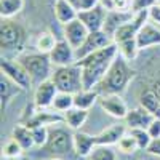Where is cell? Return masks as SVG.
<instances>
[{
  "label": "cell",
  "instance_id": "603a6c76",
  "mask_svg": "<svg viewBox=\"0 0 160 160\" xmlns=\"http://www.w3.org/2000/svg\"><path fill=\"white\" fill-rule=\"evenodd\" d=\"M127 125H111L96 135V142L101 146H114L127 133Z\"/></svg>",
  "mask_w": 160,
  "mask_h": 160
},
{
  "label": "cell",
  "instance_id": "5bb4252c",
  "mask_svg": "<svg viewBox=\"0 0 160 160\" xmlns=\"http://www.w3.org/2000/svg\"><path fill=\"white\" fill-rule=\"evenodd\" d=\"M106 15H108V10L99 3V5H96L95 8H91V10L78 11L77 18L87 26V29L90 32H95V31H102L104 21H106Z\"/></svg>",
  "mask_w": 160,
  "mask_h": 160
},
{
  "label": "cell",
  "instance_id": "7a4b0ae2",
  "mask_svg": "<svg viewBox=\"0 0 160 160\" xmlns=\"http://www.w3.org/2000/svg\"><path fill=\"white\" fill-rule=\"evenodd\" d=\"M128 62L130 61H127L120 53L115 56L106 75L95 88L99 95H122L128 88V83L135 77V71Z\"/></svg>",
  "mask_w": 160,
  "mask_h": 160
},
{
  "label": "cell",
  "instance_id": "4dcf8cb0",
  "mask_svg": "<svg viewBox=\"0 0 160 160\" xmlns=\"http://www.w3.org/2000/svg\"><path fill=\"white\" fill-rule=\"evenodd\" d=\"M117 148H118V151L122 152V154H135L136 151H139L138 141L135 139V136H133L130 131H127L125 135L118 139Z\"/></svg>",
  "mask_w": 160,
  "mask_h": 160
},
{
  "label": "cell",
  "instance_id": "9c48e42d",
  "mask_svg": "<svg viewBox=\"0 0 160 160\" xmlns=\"http://www.w3.org/2000/svg\"><path fill=\"white\" fill-rule=\"evenodd\" d=\"M111 43H114V38L109 34H106L104 31L90 32L85 38V42L80 45V48L75 50V56H77V59H82V58L91 55V53H95L101 48H106Z\"/></svg>",
  "mask_w": 160,
  "mask_h": 160
},
{
  "label": "cell",
  "instance_id": "3957f363",
  "mask_svg": "<svg viewBox=\"0 0 160 160\" xmlns=\"http://www.w3.org/2000/svg\"><path fill=\"white\" fill-rule=\"evenodd\" d=\"M28 42V31L22 24L10 19L2 18L0 24V47H2V56L11 58L16 55V58L24 53V47Z\"/></svg>",
  "mask_w": 160,
  "mask_h": 160
},
{
  "label": "cell",
  "instance_id": "4316f807",
  "mask_svg": "<svg viewBox=\"0 0 160 160\" xmlns=\"http://www.w3.org/2000/svg\"><path fill=\"white\" fill-rule=\"evenodd\" d=\"M56 42H58V40H56L55 35H53V32H50V31H42V32L37 35L34 45H35V50H37V51L50 55L51 50L55 48Z\"/></svg>",
  "mask_w": 160,
  "mask_h": 160
},
{
  "label": "cell",
  "instance_id": "277c9868",
  "mask_svg": "<svg viewBox=\"0 0 160 160\" xmlns=\"http://www.w3.org/2000/svg\"><path fill=\"white\" fill-rule=\"evenodd\" d=\"M18 61L26 68V71L29 72L31 78L34 83H40L47 78H51L53 74V62L50 59V55L47 53H28L24 51L18 56Z\"/></svg>",
  "mask_w": 160,
  "mask_h": 160
},
{
  "label": "cell",
  "instance_id": "f1b7e54d",
  "mask_svg": "<svg viewBox=\"0 0 160 160\" xmlns=\"http://www.w3.org/2000/svg\"><path fill=\"white\" fill-rule=\"evenodd\" d=\"M71 108H74V95L72 93H66V91H58L55 99H53L51 109H55L56 112L64 114Z\"/></svg>",
  "mask_w": 160,
  "mask_h": 160
},
{
  "label": "cell",
  "instance_id": "f6af8a7d",
  "mask_svg": "<svg viewBox=\"0 0 160 160\" xmlns=\"http://www.w3.org/2000/svg\"><path fill=\"white\" fill-rule=\"evenodd\" d=\"M157 3H158V5H160V0H157Z\"/></svg>",
  "mask_w": 160,
  "mask_h": 160
},
{
  "label": "cell",
  "instance_id": "7c38bea8",
  "mask_svg": "<svg viewBox=\"0 0 160 160\" xmlns=\"http://www.w3.org/2000/svg\"><path fill=\"white\" fill-rule=\"evenodd\" d=\"M50 59H51L53 66H56V68L74 64V62L77 61L75 48H74L66 38H61V40H58V42H56L55 48L51 50V53H50Z\"/></svg>",
  "mask_w": 160,
  "mask_h": 160
},
{
  "label": "cell",
  "instance_id": "ffe728a7",
  "mask_svg": "<svg viewBox=\"0 0 160 160\" xmlns=\"http://www.w3.org/2000/svg\"><path fill=\"white\" fill-rule=\"evenodd\" d=\"M53 15H55V18L59 24L64 26L77 18L78 10L74 5H71L68 0H55L53 2Z\"/></svg>",
  "mask_w": 160,
  "mask_h": 160
},
{
  "label": "cell",
  "instance_id": "44dd1931",
  "mask_svg": "<svg viewBox=\"0 0 160 160\" xmlns=\"http://www.w3.org/2000/svg\"><path fill=\"white\" fill-rule=\"evenodd\" d=\"M138 99L142 108H146L149 112L160 118V96L151 87H142L138 93Z\"/></svg>",
  "mask_w": 160,
  "mask_h": 160
},
{
  "label": "cell",
  "instance_id": "ba28073f",
  "mask_svg": "<svg viewBox=\"0 0 160 160\" xmlns=\"http://www.w3.org/2000/svg\"><path fill=\"white\" fill-rule=\"evenodd\" d=\"M149 21V10H144V11H138L133 15V18L125 22L123 26H120V28L115 31V34L112 35L114 42L115 43H120L123 42V40H130V38H136L138 32L141 31V28Z\"/></svg>",
  "mask_w": 160,
  "mask_h": 160
},
{
  "label": "cell",
  "instance_id": "7402d4cb",
  "mask_svg": "<svg viewBox=\"0 0 160 160\" xmlns=\"http://www.w3.org/2000/svg\"><path fill=\"white\" fill-rule=\"evenodd\" d=\"M21 91H24L19 85H16L13 80H10L7 75L2 74L0 77V99H2V112H5V109L8 108V104L11 102V99L16 95H19Z\"/></svg>",
  "mask_w": 160,
  "mask_h": 160
},
{
  "label": "cell",
  "instance_id": "74e56055",
  "mask_svg": "<svg viewBox=\"0 0 160 160\" xmlns=\"http://www.w3.org/2000/svg\"><path fill=\"white\" fill-rule=\"evenodd\" d=\"M148 130V133L151 135V138L152 139H157V138H160V118L158 117H155L152 122H151V125L146 128Z\"/></svg>",
  "mask_w": 160,
  "mask_h": 160
},
{
  "label": "cell",
  "instance_id": "52a82bcc",
  "mask_svg": "<svg viewBox=\"0 0 160 160\" xmlns=\"http://www.w3.org/2000/svg\"><path fill=\"white\" fill-rule=\"evenodd\" d=\"M0 71L3 75H7L10 80H13L16 85H19L22 90H31L34 82L29 75V72L26 71V68L18 61V58H8L2 56L0 58Z\"/></svg>",
  "mask_w": 160,
  "mask_h": 160
},
{
  "label": "cell",
  "instance_id": "5b68a950",
  "mask_svg": "<svg viewBox=\"0 0 160 160\" xmlns=\"http://www.w3.org/2000/svg\"><path fill=\"white\" fill-rule=\"evenodd\" d=\"M51 80L55 82L58 91H66V93H78L83 90V80H82V69L74 62L69 66H61L56 68L51 74Z\"/></svg>",
  "mask_w": 160,
  "mask_h": 160
},
{
  "label": "cell",
  "instance_id": "ab89813d",
  "mask_svg": "<svg viewBox=\"0 0 160 160\" xmlns=\"http://www.w3.org/2000/svg\"><path fill=\"white\" fill-rule=\"evenodd\" d=\"M146 152L151 154V155H157V157H160V138L152 139L151 144H149V148L146 149Z\"/></svg>",
  "mask_w": 160,
  "mask_h": 160
},
{
  "label": "cell",
  "instance_id": "d6986e66",
  "mask_svg": "<svg viewBox=\"0 0 160 160\" xmlns=\"http://www.w3.org/2000/svg\"><path fill=\"white\" fill-rule=\"evenodd\" d=\"M135 13L133 11H120V10H108V15H106V21H104V28L102 31L106 34H109L111 37L115 34V31L123 26L125 22H128Z\"/></svg>",
  "mask_w": 160,
  "mask_h": 160
},
{
  "label": "cell",
  "instance_id": "f546056e",
  "mask_svg": "<svg viewBox=\"0 0 160 160\" xmlns=\"http://www.w3.org/2000/svg\"><path fill=\"white\" fill-rule=\"evenodd\" d=\"M118 47V53L122 55L127 61H133V59H136L138 56V53L141 51L138 43H136V38H130V40H123V42H120L117 43Z\"/></svg>",
  "mask_w": 160,
  "mask_h": 160
},
{
  "label": "cell",
  "instance_id": "836d02e7",
  "mask_svg": "<svg viewBox=\"0 0 160 160\" xmlns=\"http://www.w3.org/2000/svg\"><path fill=\"white\" fill-rule=\"evenodd\" d=\"M128 131H130L131 135L135 136V139L138 141L139 151H146V149L149 148L152 138H151V135L148 133V130H146V128H128Z\"/></svg>",
  "mask_w": 160,
  "mask_h": 160
},
{
  "label": "cell",
  "instance_id": "d6a6232c",
  "mask_svg": "<svg viewBox=\"0 0 160 160\" xmlns=\"http://www.w3.org/2000/svg\"><path fill=\"white\" fill-rule=\"evenodd\" d=\"M22 152H24V149L21 148V144L13 138H10L2 148V157L3 158H18V157L22 155Z\"/></svg>",
  "mask_w": 160,
  "mask_h": 160
},
{
  "label": "cell",
  "instance_id": "bcb514c9",
  "mask_svg": "<svg viewBox=\"0 0 160 160\" xmlns=\"http://www.w3.org/2000/svg\"><path fill=\"white\" fill-rule=\"evenodd\" d=\"M50 2H55V0H50Z\"/></svg>",
  "mask_w": 160,
  "mask_h": 160
},
{
  "label": "cell",
  "instance_id": "6da1fadb",
  "mask_svg": "<svg viewBox=\"0 0 160 160\" xmlns=\"http://www.w3.org/2000/svg\"><path fill=\"white\" fill-rule=\"evenodd\" d=\"M117 55H118V47L114 42L106 48H101L91 53V55L75 61V64L82 69V80L85 90H95L98 87V83L106 75L109 66L112 64Z\"/></svg>",
  "mask_w": 160,
  "mask_h": 160
},
{
  "label": "cell",
  "instance_id": "4fadbf2b",
  "mask_svg": "<svg viewBox=\"0 0 160 160\" xmlns=\"http://www.w3.org/2000/svg\"><path fill=\"white\" fill-rule=\"evenodd\" d=\"M56 93H58V88H56L55 82H53L51 78H47L43 82H40L35 87V91H34V106L37 109L51 108Z\"/></svg>",
  "mask_w": 160,
  "mask_h": 160
},
{
  "label": "cell",
  "instance_id": "8992f818",
  "mask_svg": "<svg viewBox=\"0 0 160 160\" xmlns=\"http://www.w3.org/2000/svg\"><path fill=\"white\" fill-rule=\"evenodd\" d=\"M43 151L51 157H64L74 151V133L62 127H50L48 141Z\"/></svg>",
  "mask_w": 160,
  "mask_h": 160
},
{
  "label": "cell",
  "instance_id": "d4e9b609",
  "mask_svg": "<svg viewBox=\"0 0 160 160\" xmlns=\"http://www.w3.org/2000/svg\"><path fill=\"white\" fill-rule=\"evenodd\" d=\"M99 99V93L96 90H80L78 93L74 95V106L78 109L90 111Z\"/></svg>",
  "mask_w": 160,
  "mask_h": 160
},
{
  "label": "cell",
  "instance_id": "7bdbcfd3",
  "mask_svg": "<svg viewBox=\"0 0 160 160\" xmlns=\"http://www.w3.org/2000/svg\"><path fill=\"white\" fill-rule=\"evenodd\" d=\"M3 160H28V158H21V157H18V158H3Z\"/></svg>",
  "mask_w": 160,
  "mask_h": 160
},
{
  "label": "cell",
  "instance_id": "e0dca14e",
  "mask_svg": "<svg viewBox=\"0 0 160 160\" xmlns=\"http://www.w3.org/2000/svg\"><path fill=\"white\" fill-rule=\"evenodd\" d=\"M154 118H155V115L139 104L138 108L130 109L123 120L128 128H148Z\"/></svg>",
  "mask_w": 160,
  "mask_h": 160
},
{
  "label": "cell",
  "instance_id": "ac0fdd59",
  "mask_svg": "<svg viewBox=\"0 0 160 160\" xmlns=\"http://www.w3.org/2000/svg\"><path fill=\"white\" fill-rule=\"evenodd\" d=\"M96 146H98L96 135L93 136V135H90V133L75 130V133H74V152L78 157H85L87 158Z\"/></svg>",
  "mask_w": 160,
  "mask_h": 160
},
{
  "label": "cell",
  "instance_id": "484cf974",
  "mask_svg": "<svg viewBox=\"0 0 160 160\" xmlns=\"http://www.w3.org/2000/svg\"><path fill=\"white\" fill-rule=\"evenodd\" d=\"M11 138L16 139L21 144V148L24 151H29V149H32L34 146H35L34 136H32V130L28 125H24V123H19V125H16L15 128H13Z\"/></svg>",
  "mask_w": 160,
  "mask_h": 160
},
{
  "label": "cell",
  "instance_id": "1f68e13d",
  "mask_svg": "<svg viewBox=\"0 0 160 160\" xmlns=\"http://www.w3.org/2000/svg\"><path fill=\"white\" fill-rule=\"evenodd\" d=\"M87 160H117L115 151H112L111 146H101L98 144L91 154L87 157Z\"/></svg>",
  "mask_w": 160,
  "mask_h": 160
},
{
  "label": "cell",
  "instance_id": "e575fe53",
  "mask_svg": "<svg viewBox=\"0 0 160 160\" xmlns=\"http://www.w3.org/2000/svg\"><path fill=\"white\" fill-rule=\"evenodd\" d=\"M32 130V136H34V142L35 148H43L48 141V135H50V127H34Z\"/></svg>",
  "mask_w": 160,
  "mask_h": 160
},
{
  "label": "cell",
  "instance_id": "30bf717a",
  "mask_svg": "<svg viewBox=\"0 0 160 160\" xmlns=\"http://www.w3.org/2000/svg\"><path fill=\"white\" fill-rule=\"evenodd\" d=\"M64 123V115L61 112H56L55 109L47 108V109H37L31 114V117L24 122V125H28L29 128L34 127H55Z\"/></svg>",
  "mask_w": 160,
  "mask_h": 160
},
{
  "label": "cell",
  "instance_id": "b9f144b4",
  "mask_svg": "<svg viewBox=\"0 0 160 160\" xmlns=\"http://www.w3.org/2000/svg\"><path fill=\"white\" fill-rule=\"evenodd\" d=\"M68 2H69L71 5H74V7L78 10V8H80V3H82V0H68Z\"/></svg>",
  "mask_w": 160,
  "mask_h": 160
},
{
  "label": "cell",
  "instance_id": "8d00e7d4",
  "mask_svg": "<svg viewBox=\"0 0 160 160\" xmlns=\"http://www.w3.org/2000/svg\"><path fill=\"white\" fill-rule=\"evenodd\" d=\"M108 10H120V11H131V0H111Z\"/></svg>",
  "mask_w": 160,
  "mask_h": 160
},
{
  "label": "cell",
  "instance_id": "cb8c5ba5",
  "mask_svg": "<svg viewBox=\"0 0 160 160\" xmlns=\"http://www.w3.org/2000/svg\"><path fill=\"white\" fill-rule=\"evenodd\" d=\"M88 112L90 111H85V109H78V108H71L69 111H66L62 115H64V123L68 125L69 128L72 130H80L85 122H87V118H88Z\"/></svg>",
  "mask_w": 160,
  "mask_h": 160
},
{
  "label": "cell",
  "instance_id": "f35d334b",
  "mask_svg": "<svg viewBox=\"0 0 160 160\" xmlns=\"http://www.w3.org/2000/svg\"><path fill=\"white\" fill-rule=\"evenodd\" d=\"M149 21L160 26V5L158 3H155L154 7L149 8Z\"/></svg>",
  "mask_w": 160,
  "mask_h": 160
},
{
  "label": "cell",
  "instance_id": "d590c367",
  "mask_svg": "<svg viewBox=\"0 0 160 160\" xmlns=\"http://www.w3.org/2000/svg\"><path fill=\"white\" fill-rule=\"evenodd\" d=\"M155 3H157V0H131V11L138 13V11L149 10Z\"/></svg>",
  "mask_w": 160,
  "mask_h": 160
},
{
  "label": "cell",
  "instance_id": "60d3db41",
  "mask_svg": "<svg viewBox=\"0 0 160 160\" xmlns=\"http://www.w3.org/2000/svg\"><path fill=\"white\" fill-rule=\"evenodd\" d=\"M99 3H101V0H82L78 11H82V10H91V8H95Z\"/></svg>",
  "mask_w": 160,
  "mask_h": 160
},
{
  "label": "cell",
  "instance_id": "9a60e30c",
  "mask_svg": "<svg viewBox=\"0 0 160 160\" xmlns=\"http://www.w3.org/2000/svg\"><path fill=\"white\" fill-rule=\"evenodd\" d=\"M62 34H64V38L77 50V48H80V45L85 42V38L90 34V31L87 29V26L78 18H75L74 21L62 26Z\"/></svg>",
  "mask_w": 160,
  "mask_h": 160
},
{
  "label": "cell",
  "instance_id": "ee69618b",
  "mask_svg": "<svg viewBox=\"0 0 160 160\" xmlns=\"http://www.w3.org/2000/svg\"><path fill=\"white\" fill-rule=\"evenodd\" d=\"M48 160H61V158H59V157H50Z\"/></svg>",
  "mask_w": 160,
  "mask_h": 160
},
{
  "label": "cell",
  "instance_id": "83f0119b",
  "mask_svg": "<svg viewBox=\"0 0 160 160\" xmlns=\"http://www.w3.org/2000/svg\"><path fill=\"white\" fill-rule=\"evenodd\" d=\"M24 0H0V16L10 19L22 11Z\"/></svg>",
  "mask_w": 160,
  "mask_h": 160
},
{
  "label": "cell",
  "instance_id": "2e32d148",
  "mask_svg": "<svg viewBox=\"0 0 160 160\" xmlns=\"http://www.w3.org/2000/svg\"><path fill=\"white\" fill-rule=\"evenodd\" d=\"M136 43H138L139 50L158 47L160 45V29H157V24H154L151 21L146 22L136 35Z\"/></svg>",
  "mask_w": 160,
  "mask_h": 160
},
{
  "label": "cell",
  "instance_id": "8fae6325",
  "mask_svg": "<svg viewBox=\"0 0 160 160\" xmlns=\"http://www.w3.org/2000/svg\"><path fill=\"white\" fill-rule=\"evenodd\" d=\"M98 102L101 109L114 118H125L130 111L122 95H99Z\"/></svg>",
  "mask_w": 160,
  "mask_h": 160
}]
</instances>
